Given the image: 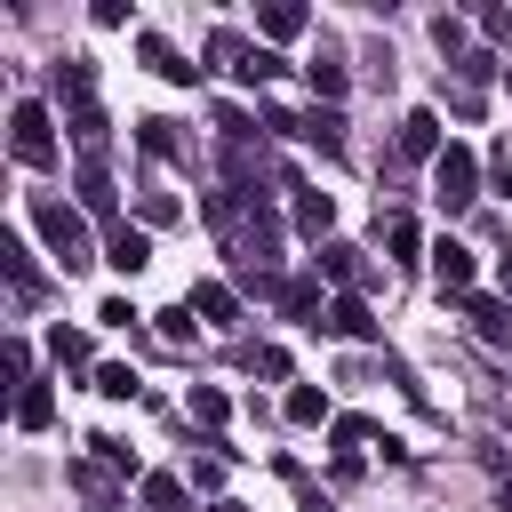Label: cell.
<instances>
[{"mask_svg":"<svg viewBox=\"0 0 512 512\" xmlns=\"http://www.w3.org/2000/svg\"><path fill=\"white\" fill-rule=\"evenodd\" d=\"M240 80H248V88L280 80V56H272V48H248V56H240Z\"/></svg>","mask_w":512,"mask_h":512,"instance_id":"cell-27","label":"cell"},{"mask_svg":"<svg viewBox=\"0 0 512 512\" xmlns=\"http://www.w3.org/2000/svg\"><path fill=\"white\" fill-rule=\"evenodd\" d=\"M32 232L56 248V264H64V272H80V264H88V224H80V208H64L56 192H32Z\"/></svg>","mask_w":512,"mask_h":512,"instance_id":"cell-1","label":"cell"},{"mask_svg":"<svg viewBox=\"0 0 512 512\" xmlns=\"http://www.w3.org/2000/svg\"><path fill=\"white\" fill-rule=\"evenodd\" d=\"M136 56H144V64L160 72V80H176V88H192V80L208 72V64H184V56H176V48L160 40V32H136Z\"/></svg>","mask_w":512,"mask_h":512,"instance_id":"cell-10","label":"cell"},{"mask_svg":"<svg viewBox=\"0 0 512 512\" xmlns=\"http://www.w3.org/2000/svg\"><path fill=\"white\" fill-rule=\"evenodd\" d=\"M432 40H440V56H456V64L472 56V48H464V16H432Z\"/></svg>","mask_w":512,"mask_h":512,"instance_id":"cell-26","label":"cell"},{"mask_svg":"<svg viewBox=\"0 0 512 512\" xmlns=\"http://www.w3.org/2000/svg\"><path fill=\"white\" fill-rule=\"evenodd\" d=\"M496 504H504V512H512V480H504V496H496Z\"/></svg>","mask_w":512,"mask_h":512,"instance_id":"cell-39","label":"cell"},{"mask_svg":"<svg viewBox=\"0 0 512 512\" xmlns=\"http://www.w3.org/2000/svg\"><path fill=\"white\" fill-rule=\"evenodd\" d=\"M48 352H56V368H88V328H56Z\"/></svg>","mask_w":512,"mask_h":512,"instance_id":"cell-24","label":"cell"},{"mask_svg":"<svg viewBox=\"0 0 512 512\" xmlns=\"http://www.w3.org/2000/svg\"><path fill=\"white\" fill-rule=\"evenodd\" d=\"M256 32H264V40H296V32H304V8H296V0H272V8H256Z\"/></svg>","mask_w":512,"mask_h":512,"instance_id":"cell-19","label":"cell"},{"mask_svg":"<svg viewBox=\"0 0 512 512\" xmlns=\"http://www.w3.org/2000/svg\"><path fill=\"white\" fill-rule=\"evenodd\" d=\"M80 208H112V176H104V160H80Z\"/></svg>","mask_w":512,"mask_h":512,"instance_id":"cell-22","label":"cell"},{"mask_svg":"<svg viewBox=\"0 0 512 512\" xmlns=\"http://www.w3.org/2000/svg\"><path fill=\"white\" fill-rule=\"evenodd\" d=\"M496 192H504V200H512V152H504V160H496Z\"/></svg>","mask_w":512,"mask_h":512,"instance_id":"cell-37","label":"cell"},{"mask_svg":"<svg viewBox=\"0 0 512 512\" xmlns=\"http://www.w3.org/2000/svg\"><path fill=\"white\" fill-rule=\"evenodd\" d=\"M104 264L136 280V272L152 264V232H144V224H112V240H104Z\"/></svg>","mask_w":512,"mask_h":512,"instance_id":"cell-9","label":"cell"},{"mask_svg":"<svg viewBox=\"0 0 512 512\" xmlns=\"http://www.w3.org/2000/svg\"><path fill=\"white\" fill-rule=\"evenodd\" d=\"M296 232L320 248V240H336V200L328 192H312V184H296Z\"/></svg>","mask_w":512,"mask_h":512,"instance_id":"cell-11","label":"cell"},{"mask_svg":"<svg viewBox=\"0 0 512 512\" xmlns=\"http://www.w3.org/2000/svg\"><path fill=\"white\" fill-rule=\"evenodd\" d=\"M8 152H16L24 168H48V160H56V120H48V104H32V96L8 104Z\"/></svg>","mask_w":512,"mask_h":512,"instance_id":"cell-2","label":"cell"},{"mask_svg":"<svg viewBox=\"0 0 512 512\" xmlns=\"http://www.w3.org/2000/svg\"><path fill=\"white\" fill-rule=\"evenodd\" d=\"M160 336H168V344H184V336H192V304H176V312H160Z\"/></svg>","mask_w":512,"mask_h":512,"instance_id":"cell-32","label":"cell"},{"mask_svg":"<svg viewBox=\"0 0 512 512\" xmlns=\"http://www.w3.org/2000/svg\"><path fill=\"white\" fill-rule=\"evenodd\" d=\"M296 136L320 144V152H344V112H336V104H312V112L296 120Z\"/></svg>","mask_w":512,"mask_h":512,"instance_id":"cell-15","label":"cell"},{"mask_svg":"<svg viewBox=\"0 0 512 512\" xmlns=\"http://www.w3.org/2000/svg\"><path fill=\"white\" fill-rule=\"evenodd\" d=\"M432 200H440V208H472V200H480V160H472V144H448V152L432 160Z\"/></svg>","mask_w":512,"mask_h":512,"instance_id":"cell-3","label":"cell"},{"mask_svg":"<svg viewBox=\"0 0 512 512\" xmlns=\"http://www.w3.org/2000/svg\"><path fill=\"white\" fill-rule=\"evenodd\" d=\"M136 144H144V152H176V136H168V120H136Z\"/></svg>","mask_w":512,"mask_h":512,"instance_id":"cell-30","label":"cell"},{"mask_svg":"<svg viewBox=\"0 0 512 512\" xmlns=\"http://www.w3.org/2000/svg\"><path fill=\"white\" fill-rule=\"evenodd\" d=\"M64 128H72L80 160H104V144H112V120H104V104H96V96H88V104H72V112H64Z\"/></svg>","mask_w":512,"mask_h":512,"instance_id":"cell-8","label":"cell"},{"mask_svg":"<svg viewBox=\"0 0 512 512\" xmlns=\"http://www.w3.org/2000/svg\"><path fill=\"white\" fill-rule=\"evenodd\" d=\"M472 272H480V264H472L464 240H440V248H432V280H440L448 296H472Z\"/></svg>","mask_w":512,"mask_h":512,"instance_id":"cell-12","label":"cell"},{"mask_svg":"<svg viewBox=\"0 0 512 512\" xmlns=\"http://www.w3.org/2000/svg\"><path fill=\"white\" fill-rule=\"evenodd\" d=\"M312 272L336 280V296H360V288H368V256H360L352 240H320V248H312Z\"/></svg>","mask_w":512,"mask_h":512,"instance_id":"cell-5","label":"cell"},{"mask_svg":"<svg viewBox=\"0 0 512 512\" xmlns=\"http://www.w3.org/2000/svg\"><path fill=\"white\" fill-rule=\"evenodd\" d=\"M312 512H328V504H312Z\"/></svg>","mask_w":512,"mask_h":512,"instance_id":"cell-41","label":"cell"},{"mask_svg":"<svg viewBox=\"0 0 512 512\" xmlns=\"http://www.w3.org/2000/svg\"><path fill=\"white\" fill-rule=\"evenodd\" d=\"M288 424H336V416H328V392H320V384H296V392H288Z\"/></svg>","mask_w":512,"mask_h":512,"instance_id":"cell-21","label":"cell"},{"mask_svg":"<svg viewBox=\"0 0 512 512\" xmlns=\"http://www.w3.org/2000/svg\"><path fill=\"white\" fill-rule=\"evenodd\" d=\"M464 320L480 328V344H512V304H504V296H480V288H472V296H464Z\"/></svg>","mask_w":512,"mask_h":512,"instance_id":"cell-13","label":"cell"},{"mask_svg":"<svg viewBox=\"0 0 512 512\" xmlns=\"http://www.w3.org/2000/svg\"><path fill=\"white\" fill-rule=\"evenodd\" d=\"M480 32H488V40H512V16H504V8H480Z\"/></svg>","mask_w":512,"mask_h":512,"instance_id":"cell-36","label":"cell"},{"mask_svg":"<svg viewBox=\"0 0 512 512\" xmlns=\"http://www.w3.org/2000/svg\"><path fill=\"white\" fill-rule=\"evenodd\" d=\"M256 376H272V384H280V376H288V352H280V344H264V352H256Z\"/></svg>","mask_w":512,"mask_h":512,"instance_id":"cell-34","label":"cell"},{"mask_svg":"<svg viewBox=\"0 0 512 512\" xmlns=\"http://www.w3.org/2000/svg\"><path fill=\"white\" fill-rule=\"evenodd\" d=\"M184 416H192L200 432H224V416H232V400H224L216 384H192V400H184Z\"/></svg>","mask_w":512,"mask_h":512,"instance_id":"cell-18","label":"cell"},{"mask_svg":"<svg viewBox=\"0 0 512 512\" xmlns=\"http://www.w3.org/2000/svg\"><path fill=\"white\" fill-rule=\"evenodd\" d=\"M0 264H8V280H16V296H40V280H32V248H24L16 232H0Z\"/></svg>","mask_w":512,"mask_h":512,"instance_id":"cell-20","label":"cell"},{"mask_svg":"<svg viewBox=\"0 0 512 512\" xmlns=\"http://www.w3.org/2000/svg\"><path fill=\"white\" fill-rule=\"evenodd\" d=\"M488 72H496V56H488V48H472V56L456 64V88H472V96H480V80H488Z\"/></svg>","mask_w":512,"mask_h":512,"instance_id":"cell-29","label":"cell"},{"mask_svg":"<svg viewBox=\"0 0 512 512\" xmlns=\"http://www.w3.org/2000/svg\"><path fill=\"white\" fill-rule=\"evenodd\" d=\"M88 448H96V456H104V464H112V472H136V456H128V448H120V440H88Z\"/></svg>","mask_w":512,"mask_h":512,"instance_id":"cell-35","label":"cell"},{"mask_svg":"<svg viewBox=\"0 0 512 512\" xmlns=\"http://www.w3.org/2000/svg\"><path fill=\"white\" fill-rule=\"evenodd\" d=\"M8 376H16V384H32V344H24V336H8Z\"/></svg>","mask_w":512,"mask_h":512,"instance_id":"cell-33","label":"cell"},{"mask_svg":"<svg viewBox=\"0 0 512 512\" xmlns=\"http://www.w3.org/2000/svg\"><path fill=\"white\" fill-rule=\"evenodd\" d=\"M496 280H504V288H496V296H504V304H512V256H504V264H496Z\"/></svg>","mask_w":512,"mask_h":512,"instance_id":"cell-38","label":"cell"},{"mask_svg":"<svg viewBox=\"0 0 512 512\" xmlns=\"http://www.w3.org/2000/svg\"><path fill=\"white\" fill-rule=\"evenodd\" d=\"M304 80H312V96H320V104H344V88H352V72H344L336 56H312V64H304Z\"/></svg>","mask_w":512,"mask_h":512,"instance_id":"cell-16","label":"cell"},{"mask_svg":"<svg viewBox=\"0 0 512 512\" xmlns=\"http://www.w3.org/2000/svg\"><path fill=\"white\" fill-rule=\"evenodd\" d=\"M320 336L376 344V312H368V296H328V312H320Z\"/></svg>","mask_w":512,"mask_h":512,"instance_id":"cell-6","label":"cell"},{"mask_svg":"<svg viewBox=\"0 0 512 512\" xmlns=\"http://www.w3.org/2000/svg\"><path fill=\"white\" fill-rule=\"evenodd\" d=\"M16 424H24V432H48V424H56V392H48V384H24V392H16Z\"/></svg>","mask_w":512,"mask_h":512,"instance_id":"cell-17","label":"cell"},{"mask_svg":"<svg viewBox=\"0 0 512 512\" xmlns=\"http://www.w3.org/2000/svg\"><path fill=\"white\" fill-rule=\"evenodd\" d=\"M256 288H264L288 320H312V328H320V312H328V304H320V272H272V280H256Z\"/></svg>","mask_w":512,"mask_h":512,"instance_id":"cell-4","label":"cell"},{"mask_svg":"<svg viewBox=\"0 0 512 512\" xmlns=\"http://www.w3.org/2000/svg\"><path fill=\"white\" fill-rule=\"evenodd\" d=\"M208 56H216V64H232V72H240V56H248V48H240V32H216V40H208Z\"/></svg>","mask_w":512,"mask_h":512,"instance_id":"cell-31","label":"cell"},{"mask_svg":"<svg viewBox=\"0 0 512 512\" xmlns=\"http://www.w3.org/2000/svg\"><path fill=\"white\" fill-rule=\"evenodd\" d=\"M184 504V480L176 472H144V512H176Z\"/></svg>","mask_w":512,"mask_h":512,"instance_id":"cell-23","label":"cell"},{"mask_svg":"<svg viewBox=\"0 0 512 512\" xmlns=\"http://www.w3.org/2000/svg\"><path fill=\"white\" fill-rule=\"evenodd\" d=\"M216 512H248V504H232V496H224V504H216Z\"/></svg>","mask_w":512,"mask_h":512,"instance_id":"cell-40","label":"cell"},{"mask_svg":"<svg viewBox=\"0 0 512 512\" xmlns=\"http://www.w3.org/2000/svg\"><path fill=\"white\" fill-rule=\"evenodd\" d=\"M384 248H392V256H416V248H424L416 216H392V224H384Z\"/></svg>","mask_w":512,"mask_h":512,"instance_id":"cell-28","label":"cell"},{"mask_svg":"<svg viewBox=\"0 0 512 512\" xmlns=\"http://www.w3.org/2000/svg\"><path fill=\"white\" fill-rule=\"evenodd\" d=\"M96 392H104V400H136V368H128V360H104V368H96Z\"/></svg>","mask_w":512,"mask_h":512,"instance_id":"cell-25","label":"cell"},{"mask_svg":"<svg viewBox=\"0 0 512 512\" xmlns=\"http://www.w3.org/2000/svg\"><path fill=\"white\" fill-rule=\"evenodd\" d=\"M184 304H192V312H200V320H224V328H232V320H240V288H232V280H200V288H192V296H184Z\"/></svg>","mask_w":512,"mask_h":512,"instance_id":"cell-14","label":"cell"},{"mask_svg":"<svg viewBox=\"0 0 512 512\" xmlns=\"http://www.w3.org/2000/svg\"><path fill=\"white\" fill-rule=\"evenodd\" d=\"M448 152V136H440V112L432 104H416L408 120H400V160H440Z\"/></svg>","mask_w":512,"mask_h":512,"instance_id":"cell-7","label":"cell"}]
</instances>
